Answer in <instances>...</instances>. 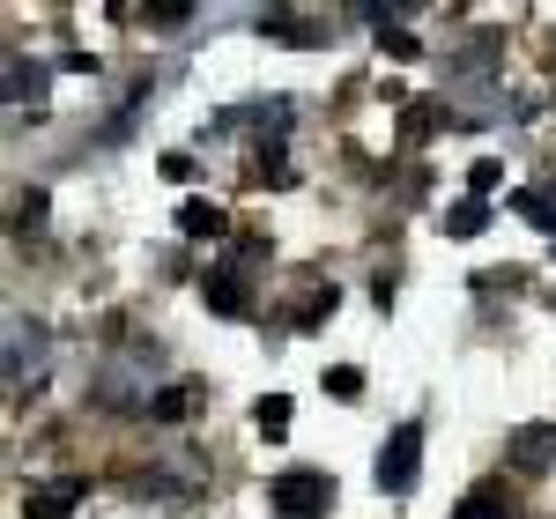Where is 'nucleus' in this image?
<instances>
[{
  "label": "nucleus",
  "instance_id": "2eb2a0df",
  "mask_svg": "<svg viewBox=\"0 0 556 519\" xmlns=\"http://www.w3.org/2000/svg\"><path fill=\"white\" fill-rule=\"evenodd\" d=\"M253 423H260L267 438H282V431H290V401H282V393H267V401L253 408Z\"/></svg>",
  "mask_w": 556,
  "mask_h": 519
},
{
  "label": "nucleus",
  "instance_id": "a211bd4d",
  "mask_svg": "<svg viewBox=\"0 0 556 519\" xmlns=\"http://www.w3.org/2000/svg\"><path fill=\"white\" fill-rule=\"evenodd\" d=\"M497 178H505V172H497V156H475V164H468V186H475V193H490Z\"/></svg>",
  "mask_w": 556,
  "mask_h": 519
},
{
  "label": "nucleus",
  "instance_id": "ddd939ff",
  "mask_svg": "<svg viewBox=\"0 0 556 519\" xmlns=\"http://www.w3.org/2000/svg\"><path fill=\"white\" fill-rule=\"evenodd\" d=\"M178 230H186V238H223L230 223H223V208H208V201H186V208H178Z\"/></svg>",
  "mask_w": 556,
  "mask_h": 519
},
{
  "label": "nucleus",
  "instance_id": "9b49d317",
  "mask_svg": "<svg viewBox=\"0 0 556 519\" xmlns=\"http://www.w3.org/2000/svg\"><path fill=\"white\" fill-rule=\"evenodd\" d=\"M193 408H201V387H164L149 401V423H186Z\"/></svg>",
  "mask_w": 556,
  "mask_h": 519
},
{
  "label": "nucleus",
  "instance_id": "aec40b11",
  "mask_svg": "<svg viewBox=\"0 0 556 519\" xmlns=\"http://www.w3.org/2000/svg\"><path fill=\"white\" fill-rule=\"evenodd\" d=\"M379 45L393 52V60H416V38H408V30H379Z\"/></svg>",
  "mask_w": 556,
  "mask_h": 519
},
{
  "label": "nucleus",
  "instance_id": "7ed1b4c3",
  "mask_svg": "<svg viewBox=\"0 0 556 519\" xmlns=\"http://www.w3.org/2000/svg\"><path fill=\"white\" fill-rule=\"evenodd\" d=\"M424 482V423H393L379 445V490L386 497H408Z\"/></svg>",
  "mask_w": 556,
  "mask_h": 519
},
{
  "label": "nucleus",
  "instance_id": "f257e3e1",
  "mask_svg": "<svg viewBox=\"0 0 556 519\" xmlns=\"http://www.w3.org/2000/svg\"><path fill=\"white\" fill-rule=\"evenodd\" d=\"M334 476L327 468H290V476L267 482V512L275 519H334Z\"/></svg>",
  "mask_w": 556,
  "mask_h": 519
},
{
  "label": "nucleus",
  "instance_id": "dca6fc26",
  "mask_svg": "<svg viewBox=\"0 0 556 519\" xmlns=\"http://www.w3.org/2000/svg\"><path fill=\"white\" fill-rule=\"evenodd\" d=\"M45 223V186H23L15 193V230H38Z\"/></svg>",
  "mask_w": 556,
  "mask_h": 519
},
{
  "label": "nucleus",
  "instance_id": "f3484780",
  "mask_svg": "<svg viewBox=\"0 0 556 519\" xmlns=\"http://www.w3.org/2000/svg\"><path fill=\"white\" fill-rule=\"evenodd\" d=\"M327 393H334V401H364V371H356V364H334V371H327Z\"/></svg>",
  "mask_w": 556,
  "mask_h": 519
},
{
  "label": "nucleus",
  "instance_id": "f03ea898",
  "mask_svg": "<svg viewBox=\"0 0 556 519\" xmlns=\"http://www.w3.org/2000/svg\"><path fill=\"white\" fill-rule=\"evenodd\" d=\"M253 275H260V245H238L230 260H215L208 267V312H223V319H245L253 312Z\"/></svg>",
  "mask_w": 556,
  "mask_h": 519
},
{
  "label": "nucleus",
  "instance_id": "39448f33",
  "mask_svg": "<svg viewBox=\"0 0 556 519\" xmlns=\"http://www.w3.org/2000/svg\"><path fill=\"white\" fill-rule=\"evenodd\" d=\"M45 349H52L45 319L15 312V319H8V393H30V387H45Z\"/></svg>",
  "mask_w": 556,
  "mask_h": 519
},
{
  "label": "nucleus",
  "instance_id": "6ab92c4d",
  "mask_svg": "<svg viewBox=\"0 0 556 519\" xmlns=\"http://www.w3.org/2000/svg\"><path fill=\"white\" fill-rule=\"evenodd\" d=\"M186 15H193V8H186V0H164V8H149V23H156V30H178V23H186Z\"/></svg>",
  "mask_w": 556,
  "mask_h": 519
},
{
  "label": "nucleus",
  "instance_id": "0eeeda50",
  "mask_svg": "<svg viewBox=\"0 0 556 519\" xmlns=\"http://www.w3.org/2000/svg\"><path fill=\"white\" fill-rule=\"evenodd\" d=\"M89 497L83 476H52V482H30V497H23V519H67L75 505Z\"/></svg>",
  "mask_w": 556,
  "mask_h": 519
},
{
  "label": "nucleus",
  "instance_id": "1a4fd4ad",
  "mask_svg": "<svg viewBox=\"0 0 556 519\" xmlns=\"http://www.w3.org/2000/svg\"><path fill=\"white\" fill-rule=\"evenodd\" d=\"M513 216L556 230V178H549V186H519V193H513Z\"/></svg>",
  "mask_w": 556,
  "mask_h": 519
},
{
  "label": "nucleus",
  "instance_id": "423d86ee",
  "mask_svg": "<svg viewBox=\"0 0 556 519\" xmlns=\"http://www.w3.org/2000/svg\"><path fill=\"white\" fill-rule=\"evenodd\" d=\"M505 460H513V476H549L556 468V423H527V431L505 438Z\"/></svg>",
  "mask_w": 556,
  "mask_h": 519
},
{
  "label": "nucleus",
  "instance_id": "20e7f679",
  "mask_svg": "<svg viewBox=\"0 0 556 519\" xmlns=\"http://www.w3.org/2000/svg\"><path fill=\"white\" fill-rule=\"evenodd\" d=\"M201 482H208V460H201V453H186V445H164V453H156V468L141 476V497H156V505H186Z\"/></svg>",
  "mask_w": 556,
  "mask_h": 519
},
{
  "label": "nucleus",
  "instance_id": "9d476101",
  "mask_svg": "<svg viewBox=\"0 0 556 519\" xmlns=\"http://www.w3.org/2000/svg\"><path fill=\"white\" fill-rule=\"evenodd\" d=\"M453 519H519V512H513V497H505L497 482H482V490L460 497V512H453Z\"/></svg>",
  "mask_w": 556,
  "mask_h": 519
},
{
  "label": "nucleus",
  "instance_id": "f8f14e48",
  "mask_svg": "<svg viewBox=\"0 0 556 519\" xmlns=\"http://www.w3.org/2000/svg\"><path fill=\"white\" fill-rule=\"evenodd\" d=\"M445 238H482L490 230V201H460V208H445Z\"/></svg>",
  "mask_w": 556,
  "mask_h": 519
},
{
  "label": "nucleus",
  "instance_id": "6e6552de",
  "mask_svg": "<svg viewBox=\"0 0 556 519\" xmlns=\"http://www.w3.org/2000/svg\"><path fill=\"white\" fill-rule=\"evenodd\" d=\"M45 83H52V67L15 52V60H8V112H23V104H30V112H45Z\"/></svg>",
  "mask_w": 556,
  "mask_h": 519
},
{
  "label": "nucleus",
  "instance_id": "4468645a",
  "mask_svg": "<svg viewBox=\"0 0 556 519\" xmlns=\"http://www.w3.org/2000/svg\"><path fill=\"white\" fill-rule=\"evenodd\" d=\"M334 304H342V290H334V282H319V290H304V298H298V312H290V319H298V327H319Z\"/></svg>",
  "mask_w": 556,
  "mask_h": 519
}]
</instances>
